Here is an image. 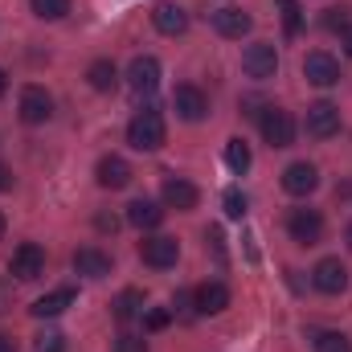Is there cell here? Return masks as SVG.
<instances>
[{"mask_svg": "<svg viewBox=\"0 0 352 352\" xmlns=\"http://www.w3.org/2000/svg\"><path fill=\"white\" fill-rule=\"evenodd\" d=\"M164 135H168V127H164V115L160 111H140L131 123H127V144L135 148V152H156V148H164Z\"/></svg>", "mask_w": 352, "mask_h": 352, "instance_id": "cell-1", "label": "cell"}, {"mask_svg": "<svg viewBox=\"0 0 352 352\" xmlns=\"http://www.w3.org/2000/svg\"><path fill=\"white\" fill-rule=\"evenodd\" d=\"M258 127H263V140L270 148H291V144H295V119H291V111H283V107L258 111Z\"/></svg>", "mask_w": 352, "mask_h": 352, "instance_id": "cell-2", "label": "cell"}, {"mask_svg": "<svg viewBox=\"0 0 352 352\" xmlns=\"http://www.w3.org/2000/svg\"><path fill=\"white\" fill-rule=\"evenodd\" d=\"M242 70H246V78H254V82L274 78V70H278V54H274V45H270V41H254V45H246V54H242Z\"/></svg>", "mask_w": 352, "mask_h": 352, "instance_id": "cell-3", "label": "cell"}, {"mask_svg": "<svg viewBox=\"0 0 352 352\" xmlns=\"http://www.w3.org/2000/svg\"><path fill=\"white\" fill-rule=\"evenodd\" d=\"M303 127H307V135L311 140H332L336 131H340V107L336 102H311L307 107V119H303Z\"/></svg>", "mask_w": 352, "mask_h": 352, "instance_id": "cell-4", "label": "cell"}, {"mask_svg": "<svg viewBox=\"0 0 352 352\" xmlns=\"http://www.w3.org/2000/svg\"><path fill=\"white\" fill-rule=\"evenodd\" d=\"M287 234H291V242H299V246H316V242L324 238V217H320V209H291Z\"/></svg>", "mask_w": 352, "mask_h": 352, "instance_id": "cell-5", "label": "cell"}, {"mask_svg": "<svg viewBox=\"0 0 352 352\" xmlns=\"http://www.w3.org/2000/svg\"><path fill=\"white\" fill-rule=\"evenodd\" d=\"M21 119L29 123V127H37V123H50V115H54V98H50V90L45 87H25L21 90Z\"/></svg>", "mask_w": 352, "mask_h": 352, "instance_id": "cell-6", "label": "cell"}, {"mask_svg": "<svg viewBox=\"0 0 352 352\" xmlns=\"http://www.w3.org/2000/svg\"><path fill=\"white\" fill-rule=\"evenodd\" d=\"M303 78H307L311 87H336V82H340V62H336L332 54L316 50V54L303 58Z\"/></svg>", "mask_w": 352, "mask_h": 352, "instance_id": "cell-7", "label": "cell"}, {"mask_svg": "<svg viewBox=\"0 0 352 352\" xmlns=\"http://www.w3.org/2000/svg\"><path fill=\"white\" fill-rule=\"evenodd\" d=\"M8 270H12L21 283H33V278H41V274H45V250H41L37 242H25V246H16V254H12Z\"/></svg>", "mask_w": 352, "mask_h": 352, "instance_id": "cell-8", "label": "cell"}, {"mask_svg": "<svg viewBox=\"0 0 352 352\" xmlns=\"http://www.w3.org/2000/svg\"><path fill=\"white\" fill-rule=\"evenodd\" d=\"M173 111L184 119V123H201L209 115V98L201 87H176L173 90Z\"/></svg>", "mask_w": 352, "mask_h": 352, "instance_id": "cell-9", "label": "cell"}, {"mask_svg": "<svg viewBox=\"0 0 352 352\" xmlns=\"http://www.w3.org/2000/svg\"><path fill=\"white\" fill-rule=\"evenodd\" d=\"M311 283H316V291H324V295H340V291L349 287V266L340 263V258H320L316 270H311Z\"/></svg>", "mask_w": 352, "mask_h": 352, "instance_id": "cell-10", "label": "cell"}, {"mask_svg": "<svg viewBox=\"0 0 352 352\" xmlns=\"http://www.w3.org/2000/svg\"><path fill=\"white\" fill-rule=\"evenodd\" d=\"M140 258L152 266V270H168V266H176V258H180V242L176 238H148L144 246H140Z\"/></svg>", "mask_w": 352, "mask_h": 352, "instance_id": "cell-11", "label": "cell"}, {"mask_svg": "<svg viewBox=\"0 0 352 352\" xmlns=\"http://www.w3.org/2000/svg\"><path fill=\"white\" fill-rule=\"evenodd\" d=\"M127 82L135 94H152V90L160 87V62L152 58V54H144V58H135L131 66H127Z\"/></svg>", "mask_w": 352, "mask_h": 352, "instance_id": "cell-12", "label": "cell"}, {"mask_svg": "<svg viewBox=\"0 0 352 352\" xmlns=\"http://www.w3.org/2000/svg\"><path fill=\"white\" fill-rule=\"evenodd\" d=\"M316 184H320L316 164H307V160L287 164V173H283V188H287L291 197H307V192H316Z\"/></svg>", "mask_w": 352, "mask_h": 352, "instance_id": "cell-13", "label": "cell"}, {"mask_svg": "<svg viewBox=\"0 0 352 352\" xmlns=\"http://www.w3.org/2000/svg\"><path fill=\"white\" fill-rule=\"evenodd\" d=\"M192 299H197V316H217V311L230 307V287L213 278V283H201L192 291Z\"/></svg>", "mask_w": 352, "mask_h": 352, "instance_id": "cell-14", "label": "cell"}, {"mask_svg": "<svg viewBox=\"0 0 352 352\" xmlns=\"http://www.w3.org/2000/svg\"><path fill=\"white\" fill-rule=\"evenodd\" d=\"M250 25H254L250 12H242V8H234V4H226V8L213 12V29H217L221 37H246Z\"/></svg>", "mask_w": 352, "mask_h": 352, "instance_id": "cell-15", "label": "cell"}, {"mask_svg": "<svg viewBox=\"0 0 352 352\" xmlns=\"http://www.w3.org/2000/svg\"><path fill=\"white\" fill-rule=\"evenodd\" d=\"M197 201H201V192H197L192 180H184V176H168L164 180V205L168 209H197Z\"/></svg>", "mask_w": 352, "mask_h": 352, "instance_id": "cell-16", "label": "cell"}, {"mask_svg": "<svg viewBox=\"0 0 352 352\" xmlns=\"http://www.w3.org/2000/svg\"><path fill=\"white\" fill-rule=\"evenodd\" d=\"M94 176H98L102 188H127V184H131V164H127L123 156H102L98 168H94Z\"/></svg>", "mask_w": 352, "mask_h": 352, "instance_id": "cell-17", "label": "cell"}, {"mask_svg": "<svg viewBox=\"0 0 352 352\" xmlns=\"http://www.w3.org/2000/svg\"><path fill=\"white\" fill-rule=\"evenodd\" d=\"M152 25H156L164 37H180V33L188 29V12H184L180 4H156V8H152Z\"/></svg>", "mask_w": 352, "mask_h": 352, "instance_id": "cell-18", "label": "cell"}, {"mask_svg": "<svg viewBox=\"0 0 352 352\" xmlns=\"http://www.w3.org/2000/svg\"><path fill=\"white\" fill-rule=\"evenodd\" d=\"M74 270L87 274V278H107L111 274V254H102L98 246H82V250H74Z\"/></svg>", "mask_w": 352, "mask_h": 352, "instance_id": "cell-19", "label": "cell"}, {"mask_svg": "<svg viewBox=\"0 0 352 352\" xmlns=\"http://www.w3.org/2000/svg\"><path fill=\"white\" fill-rule=\"evenodd\" d=\"M70 303H74V291H70V287H58V291H50V295H41V299L33 303V316H37V320H54V316H62Z\"/></svg>", "mask_w": 352, "mask_h": 352, "instance_id": "cell-20", "label": "cell"}, {"mask_svg": "<svg viewBox=\"0 0 352 352\" xmlns=\"http://www.w3.org/2000/svg\"><path fill=\"white\" fill-rule=\"evenodd\" d=\"M127 221H131L135 230H156V226L164 221V209H160L156 201H131V205H127Z\"/></svg>", "mask_w": 352, "mask_h": 352, "instance_id": "cell-21", "label": "cell"}, {"mask_svg": "<svg viewBox=\"0 0 352 352\" xmlns=\"http://www.w3.org/2000/svg\"><path fill=\"white\" fill-rule=\"evenodd\" d=\"M87 82L98 94H111V90L119 87V70H115V62H107V58H98V62H90L87 70Z\"/></svg>", "mask_w": 352, "mask_h": 352, "instance_id": "cell-22", "label": "cell"}, {"mask_svg": "<svg viewBox=\"0 0 352 352\" xmlns=\"http://www.w3.org/2000/svg\"><path fill=\"white\" fill-rule=\"evenodd\" d=\"M111 307H115V320H123V324H127V320L144 316V291L127 287V291H119V295H115V303H111Z\"/></svg>", "mask_w": 352, "mask_h": 352, "instance_id": "cell-23", "label": "cell"}, {"mask_svg": "<svg viewBox=\"0 0 352 352\" xmlns=\"http://www.w3.org/2000/svg\"><path fill=\"white\" fill-rule=\"evenodd\" d=\"M226 164H230V173H234V176L250 173L254 156H250V148H246V140H242V135H234V140L226 144Z\"/></svg>", "mask_w": 352, "mask_h": 352, "instance_id": "cell-24", "label": "cell"}, {"mask_svg": "<svg viewBox=\"0 0 352 352\" xmlns=\"http://www.w3.org/2000/svg\"><path fill=\"white\" fill-rule=\"evenodd\" d=\"M29 8H33V16H41V21H62V16L70 12V0H29Z\"/></svg>", "mask_w": 352, "mask_h": 352, "instance_id": "cell-25", "label": "cell"}, {"mask_svg": "<svg viewBox=\"0 0 352 352\" xmlns=\"http://www.w3.org/2000/svg\"><path fill=\"white\" fill-rule=\"evenodd\" d=\"M221 205H226V217H234V221H242V217H246V209H250V201H246V192H242V188H226Z\"/></svg>", "mask_w": 352, "mask_h": 352, "instance_id": "cell-26", "label": "cell"}, {"mask_svg": "<svg viewBox=\"0 0 352 352\" xmlns=\"http://www.w3.org/2000/svg\"><path fill=\"white\" fill-rule=\"evenodd\" d=\"M278 8H283V29H287V37H295V33L303 29V8H299V0H278Z\"/></svg>", "mask_w": 352, "mask_h": 352, "instance_id": "cell-27", "label": "cell"}, {"mask_svg": "<svg viewBox=\"0 0 352 352\" xmlns=\"http://www.w3.org/2000/svg\"><path fill=\"white\" fill-rule=\"evenodd\" d=\"M316 352H352V340L344 332H320L316 336Z\"/></svg>", "mask_w": 352, "mask_h": 352, "instance_id": "cell-28", "label": "cell"}, {"mask_svg": "<svg viewBox=\"0 0 352 352\" xmlns=\"http://www.w3.org/2000/svg\"><path fill=\"white\" fill-rule=\"evenodd\" d=\"M173 316H180V320H197V299H192V291H176Z\"/></svg>", "mask_w": 352, "mask_h": 352, "instance_id": "cell-29", "label": "cell"}, {"mask_svg": "<svg viewBox=\"0 0 352 352\" xmlns=\"http://www.w3.org/2000/svg\"><path fill=\"white\" fill-rule=\"evenodd\" d=\"M37 352H66V336H62L58 328H45V332L37 336Z\"/></svg>", "mask_w": 352, "mask_h": 352, "instance_id": "cell-30", "label": "cell"}, {"mask_svg": "<svg viewBox=\"0 0 352 352\" xmlns=\"http://www.w3.org/2000/svg\"><path fill=\"white\" fill-rule=\"evenodd\" d=\"M168 324H173V311H168V307H152V311L144 316V328H148V332H164Z\"/></svg>", "mask_w": 352, "mask_h": 352, "instance_id": "cell-31", "label": "cell"}, {"mask_svg": "<svg viewBox=\"0 0 352 352\" xmlns=\"http://www.w3.org/2000/svg\"><path fill=\"white\" fill-rule=\"evenodd\" d=\"M115 352H148V340H144V336L123 332V336H115Z\"/></svg>", "mask_w": 352, "mask_h": 352, "instance_id": "cell-32", "label": "cell"}, {"mask_svg": "<svg viewBox=\"0 0 352 352\" xmlns=\"http://www.w3.org/2000/svg\"><path fill=\"white\" fill-rule=\"evenodd\" d=\"M324 25H328V29H340V33H344V29H349V8H328Z\"/></svg>", "mask_w": 352, "mask_h": 352, "instance_id": "cell-33", "label": "cell"}, {"mask_svg": "<svg viewBox=\"0 0 352 352\" xmlns=\"http://www.w3.org/2000/svg\"><path fill=\"white\" fill-rule=\"evenodd\" d=\"M94 230H98V234H115V230H119V217H115V213H98V217H94Z\"/></svg>", "mask_w": 352, "mask_h": 352, "instance_id": "cell-34", "label": "cell"}, {"mask_svg": "<svg viewBox=\"0 0 352 352\" xmlns=\"http://www.w3.org/2000/svg\"><path fill=\"white\" fill-rule=\"evenodd\" d=\"M4 311H12V283L8 278H0V316Z\"/></svg>", "mask_w": 352, "mask_h": 352, "instance_id": "cell-35", "label": "cell"}, {"mask_svg": "<svg viewBox=\"0 0 352 352\" xmlns=\"http://www.w3.org/2000/svg\"><path fill=\"white\" fill-rule=\"evenodd\" d=\"M0 352H16V340L8 332H0Z\"/></svg>", "mask_w": 352, "mask_h": 352, "instance_id": "cell-36", "label": "cell"}, {"mask_svg": "<svg viewBox=\"0 0 352 352\" xmlns=\"http://www.w3.org/2000/svg\"><path fill=\"white\" fill-rule=\"evenodd\" d=\"M8 184H12V176H8V173H4V168H0V192H4Z\"/></svg>", "mask_w": 352, "mask_h": 352, "instance_id": "cell-37", "label": "cell"}, {"mask_svg": "<svg viewBox=\"0 0 352 352\" xmlns=\"http://www.w3.org/2000/svg\"><path fill=\"white\" fill-rule=\"evenodd\" d=\"M344 50L352 54V29H344Z\"/></svg>", "mask_w": 352, "mask_h": 352, "instance_id": "cell-38", "label": "cell"}, {"mask_svg": "<svg viewBox=\"0 0 352 352\" xmlns=\"http://www.w3.org/2000/svg\"><path fill=\"white\" fill-rule=\"evenodd\" d=\"M344 242H349V250H352V221H349V230H344Z\"/></svg>", "mask_w": 352, "mask_h": 352, "instance_id": "cell-39", "label": "cell"}, {"mask_svg": "<svg viewBox=\"0 0 352 352\" xmlns=\"http://www.w3.org/2000/svg\"><path fill=\"white\" fill-rule=\"evenodd\" d=\"M4 90H8V78H4V70H0V94H4Z\"/></svg>", "mask_w": 352, "mask_h": 352, "instance_id": "cell-40", "label": "cell"}, {"mask_svg": "<svg viewBox=\"0 0 352 352\" xmlns=\"http://www.w3.org/2000/svg\"><path fill=\"white\" fill-rule=\"evenodd\" d=\"M0 238H4V213H0Z\"/></svg>", "mask_w": 352, "mask_h": 352, "instance_id": "cell-41", "label": "cell"}]
</instances>
